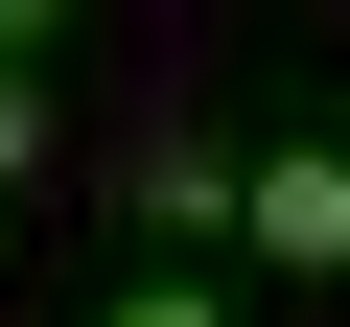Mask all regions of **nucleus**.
<instances>
[{
	"label": "nucleus",
	"mask_w": 350,
	"mask_h": 327,
	"mask_svg": "<svg viewBox=\"0 0 350 327\" xmlns=\"http://www.w3.org/2000/svg\"><path fill=\"white\" fill-rule=\"evenodd\" d=\"M24 164H47V70H0V187H24Z\"/></svg>",
	"instance_id": "nucleus-2"
},
{
	"label": "nucleus",
	"mask_w": 350,
	"mask_h": 327,
	"mask_svg": "<svg viewBox=\"0 0 350 327\" xmlns=\"http://www.w3.org/2000/svg\"><path fill=\"white\" fill-rule=\"evenodd\" d=\"M94 327H234V304H211V280H140V304H94Z\"/></svg>",
	"instance_id": "nucleus-3"
},
{
	"label": "nucleus",
	"mask_w": 350,
	"mask_h": 327,
	"mask_svg": "<svg viewBox=\"0 0 350 327\" xmlns=\"http://www.w3.org/2000/svg\"><path fill=\"white\" fill-rule=\"evenodd\" d=\"M257 234H280V280L350 257V140H280V164H257Z\"/></svg>",
	"instance_id": "nucleus-1"
}]
</instances>
